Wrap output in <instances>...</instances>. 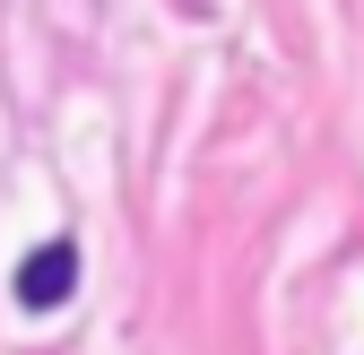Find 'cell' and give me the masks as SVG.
<instances>
[{"label": "cell", "mask_w": 364, "mask_h": 355, "mask_svg": "<svg viewBox=\"0 0 364 355\" xmlns=\"http://www.w3.org/2000/svg\"><path fill=\"white\" fill-rule=\"evenodd\" d=\"M70 295H78V243L53 234V243H35L18 260V303H26V312H61Z\"/></svg>", "instance_id": "1"}]
</instances>
